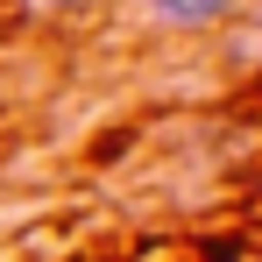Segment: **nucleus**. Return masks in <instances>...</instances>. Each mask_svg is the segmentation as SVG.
<instances>
[{"label": "nucleus", "instance_id": "nucleus-2", "mask_svg": "<svg viewBox=\"0 0 262 262\" xmlns=\"http://www.w3.org/2000/svg\"><path fill=\"white\" fill-rule=\"evenodd\" d=\"M43 7H57V0H43Z\"/></svg>", "mask_w": 262, "mask_h": 262}, {"label": "nucleus", "instance_id": "nucleus-1", "mask_svg": "<svg viewBox=\"0 0 262 262\" xmlns=\"http://www.w3.org/2000/svg\"><path fill=\"white\" fill-rule=\"evenodd\" d=\"M149 7H156L163 21H177V29H191V21H213L227 0H149Z\"/></svg>", "mask_w": 262, "mask_h": 262}]
</instances>
